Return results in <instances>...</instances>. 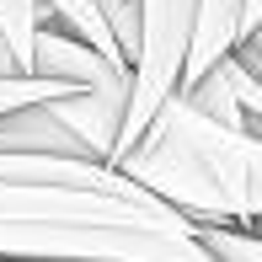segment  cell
Here are the masks:
<instances>
[{
    "mask_svg": "<svg viewBox=\"0 0 262 262\" xmlns=\"http://www.w3.org/2000/svg\"><path fill=\"white\" fill-rule=\"evenodd\" d=\"M0 262H214L193 220L91 156L0 150Z\"/></svg>",
    "mask_w": 262,
    "mask_h": 262,
    "instance_id": "cell-1",
    "label": "cell"
},
{
    "mask_svg": "<svg viewBox=\"0 0 262 262\" xmlns=\"http://www.w3.org/2000/svg\"><path fill=\"white\" fill-rule=\"evenodd\" d=\"M128 182L150 198L171 204L187 220H220L257 230L262 214V139L225 128L220 118L198 113L182 91H171L145 134L113 161Z\"/></svg>",
    "mask_w": 262,
    "mask_h": 262,
    "instance_id": "cell-2",
    "label": "cell"
},
{
    "mask_svg": "<svg viewBox=\"0 0 262 262\" xmlns=\"http://www.w3.org/2000/svg\"><path fill=\"white\" fill-rule=\"evenodd\" d=\"M193 6L198 0H134V54H128V91H123V118L113 139V166L145 134L156 107L182 86V64L193 49Z\"/></svg>",
    "mask_w": 262,
    "mask_h": 262,
    "instance_id": "cell-3",
    "label": "cell"
},
{
    "mask_svg": "<svg viewBox=\"0 0 262 262\" xmlns=\"http://www.w3.org/2000/svg\"><path fill=\"white\" fill-rule=\"evenodd\" d=\"M257 27H262V0H198V6H193V49H187L182 86H177V91H187L209 64H220L241 38H257Z\"/></svg>",
    "mask_w": 262,
    "mask_h": 262,
    "instance_id": "cell-4",
    "label": "cell"
},
{
    "mask_svg": "<svg viewBox=\"0 0 262 262\" xmlns=\"http://www.w3.org/2000/svg\"><path fill=\"white\" fill-rule=\"evenodd\" d=\"M38 11L49 21H59L64 32H75L80 43H91L107 64H128L123 49H118V38H113V27H107V16H102V6L97 0H38Z\"/></svg>",
    "mask_w": 262,
    "mask_h": 262,
    "instance_id": "cell-5",
    "label": "cell"
},
{
    "mask_svg": "<svg viewBox=\"0 0 262 262\" xmlns=\"http://www.w3.org/2000/svg\"><path fill=\"white\" fill-rule=\"evenodd\" d=\"M38 21H43L38 0H0V38H6L16 75H32V32H38Z\"/></svg>",
    "mask_w": 262,
    "mask_h": 262,
    "instance_id": "cell-6",
    "label": "cell"
},
{
    "mask_svg": "<svg viewBox=\"0 0 262 262\" xmlns=\"http://www.w3.org/2000/svg\"><path fill=\"white\" fill-rule=\"evenodd\" d=\"M193 241L204 246L214 262H262V241H257V230H241V225L193 220Z\"/></svg>",
    "mask_w": 262,
    "mask_h": 262,
    "instance_id": "cell-7",
    "label": "cell"
},
{
    "mask_svg": "<svg viewBox=\"0 0 262 262\" xmlns=\"http://www.w3.org/2000/svg\"><path fill=\"white\" fill-rule=\"evenodd\" d=\"M64 80H43V75H16V80H0V113L11 107H27V102H43V97H59Z\"/></svg>",
    "mask_w": 262,
    "mask_h": 262,
    "instance_id": "cell-8",
    "label": "cell"
},
{
    "mask_svg": "<svg viewBox=\"0 0 262 262\" xmlns=\"http://www.w3.org/2000/svg\"><path fill=\"white\" fill-rule=\"evenodd\" d=\"M97 6H102V16H107V27H113L123 59H128L134 54V0H97Z\"/></svg>",
    "mask_w": 262,
    "mask_h": 262,
    "instance_id": "cell-9",
    "label": "cell"
}]
</instances>
